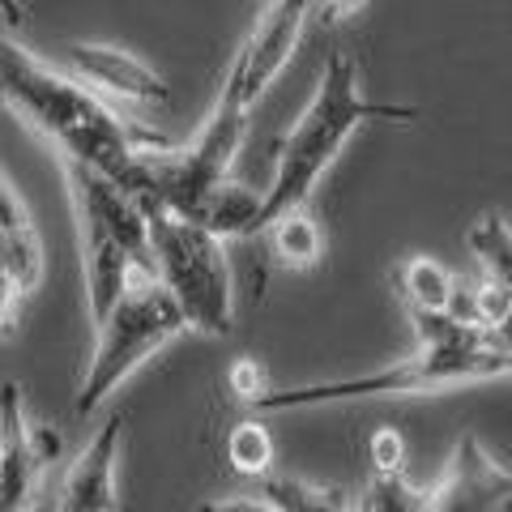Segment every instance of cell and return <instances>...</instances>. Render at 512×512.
I'll return each instance as SVG.
<instances>
[{
    "label": "cell",
    "instance_id": "1",
    "mask_svg": "<svg viewBox=\"0 0 512 512\" xmlns=\"http://www.w3.org/2000/svg\"><path fill=\"white\" fill-rule=\"evenodd\" d=\"M0 103L60 150V163L103 171L124 192H133L141 146L90 86L43 64L22 43L0 35Z\"/></svg>",
    "mask_w": 512,
    "mask_h": 512
},
{
    "label": "cell",
    "instance_id": "2",
    "mask_svg": "<svg viewBox=\"0 0 512 512\" xmlns=\"http://www.w3.org/2000/svg\"><path fill=\"white\" fill-rule=\"evenodd\" d=\"M423 111L414 103H376L367 99L359 86V64L346 52H333L320 69V82L312 90V103L303 107V116L295 128H286L278 137V163H274V184L265 188V227L286 210L308 205L312 188L320 184V175L333 167V158L342 154V146L359 133V124L367 120H393L410 124Z\"/></svg>",
    "mask_w": 512,
    "mask_h": 512
},
{
    "label": "cell",
    "instance_id": "3",
    "mask_svg": "<svg viewBox=\"0 0 512 512\" xmlns=\"http://www.w3.org/2000/svg\"><path fill=\"white\" fill-rule=\"evenodd\" d=\"M73 214H77V244H82V278H86V308L99 320L116 308L133 278H154V248H150V214L141 210L133 192H124L103 171L82 163H64Z\"/></svg>",
    "mask_w": 512,
    "mask_h": 512
},
{
    "label": "cell",
    "instance_id": "4",
    "mask_svg": "<svg viewBox=\"0 0 512 512\" xmlns=\"http://www.w3.org/2000/svg\"><path fill=\"white\" fill-rule=\"evenodd\" d=\"M508 376L504 350L491 342L483 346H419L414 355L397 359L389 367L346 380H320L299 384V389H274L265 393L252 410L256 414H291L312 406H338V402H363V397H423V393H448L457 384H478Z\"/></svg>",
    "mask_w": 512,
    "mask_h": 512
},
{
    "label": "cell",
    "instance_id": "5",
    "mask_svg": "<svg viewBox=\"0 0 512 512\" xmlns=\"http://www.w3.org/2000/svg\"><path fill=\"white\" fill-rule=\"evenodd\" d=\"M94 350L77 384V414H94L120 384L188 329L180 303L158 278H133L120 303L94 325Z\"/></svg>",
    "mask_w": 512,
    "mask_h": 512
},
{
    "label": "cell",
    "instance_id": "6",
    "mask_svg": "<svg viewBox=\"0 0 512 512\" xmlns=\"http://www.w3.org/2000/svg\"><path fill=\"white\" fill-rule=\"evenodd\" d=\"M146 214H150L154 278L180 303L188 329L205 333V338H227L235 325V291H231V265L227 252H222V239L163 210H146Z\"/></svg>",
    "mask_w": 512,
    "mask_h": 512
},
{
    "label": "cell",
    "instance_id": "7",
    "mask_svg": "<svg viewBox=\"0 0 512 512\" xmlns=\"http://www.w3.org/2000/svg\"><path fill=\"white\" fill-rule=\"evenodd\" d=\"M60 457V436L30 423L18 380L0 384V512H30L39 504L47 466Z\"/></svg>",
    "mask_w": 512,
    "mask_h": 512
},
{
    "label": "cell",
    "instance_id": "8",
    "mask_svg": "<svg viewBox=\"0 0 512 512\" xmlns=\"http://www.w3.org/2000/svg\"><path fill=\"white\" fill-rule=\"evenodd\" d=\"M431 512H512V470L466 431L431 487Z\"/></svg>",
    "mask_w": 512,
    "mask_h": 512
},
{
    "label": "cell",
    "instance_id": "9",
    "mask_svg": "<svg viewBox=\"0 0 512 512\" xmlns=\"http://www.w3.org/2000/svg\"><path fill=\"white\" fill-rule=\"evenodd\" d=\"M316 9V0H269L261 9V18L252 22L248 39L239 43V52L231 60V69L244 77L248 103H256L261 94L274 86V77L286 69V60L295 56V43L303 35Z\"/></svg>",
    "mask_w": 512,
    "mask_h": 512
},
{
    "label": "cell",
    "instance_id": "10",
    "mask_svg": "<svg viewBox=\"0 0 512 512\" xmlns=\"http://www.w3.org/2000/svg\"><path fill=\"white\" fill-rule=\"evenodd\" d=\"M64 56L73 64V77L107 99L133 103V107H158L167 103V82L141 56L124 52L111 43H69Z\"/></svg>",
    "mask_w": 512,
    "mask_h": 512
},
{
    "label": "cell",
    "instance_id": "11",
    "mask_svg": "<svg viewBox=\"0 0 512 512\" xmlns=\"http://www.w3.org/2000/svg\"><path fill=\"white\" fill-rule=\"evenodd\" d=\"M116 461H120V423L111 419L94 431L82 453L73 457V466L64 470L56 512H120Z\"/></svg>",
    "mask_w": 512,
    "mask_h": 512
},
{
    "label": "cell",
    "instance_id": "12",
    "mask_svg": "<svg viewBox=\"0 0 512 512\" xmlns=\"http://www.w3.org/2000/svg\"><path fill=\"white\" fill-rule=\"evenodd\" d=\"M0 239L9 244V256H13L18 278H22V291L30 295L43 282V239H39L35 218L26 210L22 192L13 188V180L5 171H0Z\"/></svg>",
    "mask_w": 512,
    "mask_h": 512
},
{
    "label": "cell",
    "instance_id": "13",
    "mask_svg": "<svg viewBox=\"0 0 512 512\" xmlns=\"http://www.w3.org/2000/svg\"><path fill=\"white\" fill-rule=\"evenodd\" d=\"M397 291L410 312H457L461 282L436 256H406L397 265Z\"/></svg>",
    "mask_w": 512,
    "mask_h": 512
},
{
    "label": "cell",
    "instance_id": "14",
    "mask_svg": "<svg viewBox=\"0 0 512 512\" xmlns=\"http://www.w3.org/2000/svg\"><path fill=\"white\" fill-rule=\"evenodd\" d=\"M265 235H269V252H274V261L282 269L303 274V269H316L320 261H325V227L316 222V214L308 210V205L278 214L265 227Z\"/></svg>",
    "mask_w": 512,
    "mask_h": 512
},
{
    "label": "cell",
    "instance_id": "15",
    "mask_svg": "<svg viewBox=\"0 0 512 512\" xmlns=\"http://www.w3.org/2000/svg\"><path fill=\"white\" fill-rule=\"evenodd\" d=\"M470 252L478 256V269L483 278H491L500 291H508L512 299V227L500 214H478L470 222Z\"/></svg>",
    "mask_w": 512,
    "mask_h": 512
},
{
    "label": "cell",
    "instance_id": "16",
    "mask_svg": "<svg viewBox=\"0 0 512 512\" xmlns=\"http://www.w3.org/2000/svg\"><path fill=\"white\" fill-rule=\"evenodd\" d=\"M256 491H261L265 500H274L282 512H355L338 487H320V483H308V478H295V474H269L256 483Z\"/></svg>",
    "mask_w": 512,
    "mask_h": 512
},
{
    "label": "cell",
    "instance_id": "17",
    "mask_svg": "<svg viewBox=\"0 0 512 512\" xmlns=\"http://www.w3.org/2000/svg\"><path fill=\"white\" fill-rule=\"evenodd\" d=\"M227 461L235 474L252 478V483H261V478L274 474V461H278V448H274V436H269V427L261 419H239L231 431H227Z\"/></svg>",
    "mask_w": 512,
    "mask_h": 512
},
{
    "label": "cell",
    "instance_id": "18",
    "mask_svg": "<svg viewBox=\"0 0 512 512\" xmlns=\"http://www.w3.org/2000/svg\"><path fill=\"white\" fill-rule=\"evenodd\" d=\"M355 512H431V487H414L406 474H372Z\"/></svg>",
    "mask_w": 512,
    "mask_h": 512
},
{
    "label": "cell",
    "instance_id": "19",
    "mask_svg": "<svg viewBox=\"0 0 512 512\" xmlns=\"http://www.w3.org/2000/svg\"><path fill=\"white\" fill-rule=\"evenodd\" d=\"M22 299H26V291H22L18 265H13V256H9V244L0 239V338L18 333V303Z\"/></svg>",
    "mask_w": 512,
    "mask_h": 512
},
{
    "label": "cell",
    "instance_id": "20",
    "mask_svg": "<svg viewBox=\"0 0 512 512\" xmlns=\"http://www.w3.org/2000/svg\"><path fill=\"white\" fill-rule=\"evenodd\" d=\"M367 457H372V474H406V440L397 427H376L367 440Z\"/></svg>",
    "mask_w": 512,
    "mask_h": 512
},
{
    "label": "cell",
    "instance_id": "21",
    "mask_svg": "<svg viewBox=\"0 0 512 512\" xmlns=\"http://www.w3.org/2000/svg\"><path fill=\"white\" fill-rule=\"evenodd\" d=\"M227 389L239 397V402H248V406H256L265 393H274V389H269L265 367L256 363V359H248V355H239V359L227 367Z\"/></svg>",
    "mask_w": 512,
    "mask_h": 512
},
{
    "label": "cell",
    "instance_id": "22",
    "mask_svg": "<svg viewBox=\"0 0 512 512\" xmlns=\"http://www.w3.org/2000/svg\"><path fill=\"white\" fill-rule=\"evenodd\" d=\"M197 512H282V508L256 491V495H214V500H205Z\"/></svg>",
    "mask_w": 512,
    "mask_h": 512
},
{
    "label": "cell",
    "instance_id": "23",
    "mask_svg": "<svg viewBox=\"0 0 512 512\" xmlns=\"http://www.w3.org/2000/svg\"><path fill=\"white\" fill-rule=\"evenodd\" d=\"M363 5V0H316V13L325 22H338V18H346V13H355Z\"/></svg>",
    "mask_w": 512,
    "mask_h": 512
},
{
    "label": "cell",
    "instance_id": "24",
    "mask_svg": "<svg viewBox=\"0 0 512 512\" xmlns=\"http://www.w3.org/2000/svg\"><path fill=\"white\" fill-rule=\"evenodd\" d=\"M491 346H495V350H504V359H508V376H512V316L504 320L500 329L491 333Z\"/></svg>",
    "mask_w": 512,
    "mask_h": 512
},
{
    "label": "cell",
    "instance_id": "25",
    "mask_svg": "<svg viewBox=\"0 0 512 512\" xmlns=\"http://www.w3.org/2000/svg\"><path fill=\"white\" fill-rule=\"evenodd\" d=\"M0 22H5V26H22L26 22V0H0Z\"/></svg>",
    "mask_w": 512,
    "mask_h": 512
}]
</instances>
